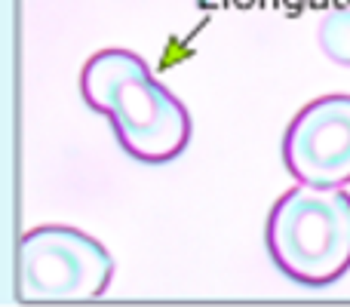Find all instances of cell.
<instances>
[{
    "label": "cell",
    "instance_id": "1",
    "mask_svg": "<svg viewBox=\"0 0 350 307\" xmlns=\"http://www.w3.org/2000/svg\"><path fill=\"white\" fill-rule=\"evenodd\" d=\"M80 96L108 117L117 145L133 160L163 166L187 151L193 123L187 108L129 49H102L80 71Z\"/></svg>",
    "mask_w": 350,
    "mask_h": 307
},
{
    "label": "cell",
    "instance_id": "2",
    "mask_svg": "<svg viewBox=\"0 0 350 307\" xmlns=\"http://www.w3.org/2000/svg\"><path fill=\"white\" fill-rule=\"evenodd\" d=\"M265 246L286 280L326 289L350 271V193L295 185L271 206Z\"/></svg>",
    "mask_w": 350,
    "mask_h": 307
},
{
    "label": "cell",
    "instance_id": "3",
    "mask_svg": "<svg viewBox=\"0 0 350 307\" xmlns=\"http://www.w3.org/2000/svg\"><path fill=\"white\" fill-rule=\"evenodd\" d=\"M114 280V258L68 224H43L18 243V295L28 302H90Z\"/></svg>",
    "mask_w": 350,
    "mask_h": 307
},
{
    "label": "cell",
    "instance_id": "4",
    "mask_svg": "<svg viewBox=\"0 0 350 307\" xmlns=\"http://www.w3.org/2000/svg\"><path fill=\"white\" fill-rule=\"evenodd\" d=\"M283 166L295 185H350V96L308 102L283 135Z\"/></svg>",
    "mask_w": 350,
    "mask_h": 307
},
{
    "label": "cell",
    "instance_id": "5",
    "mask_svg": "<svg viewBox=\"0 0 350 307\" xmlns=\"http://www.w3.org/2000/svg\"><path fill=\"white\" fill-rule=\"evenodd\" d=\"M317 43L329 62L350 68V6H335L323 16L317 28Z\"/></svg>",
    "mask_w": 350,
    "mask_h": 307
}]
</instances>
